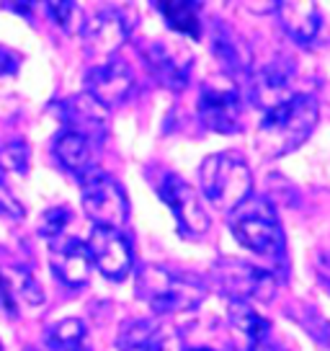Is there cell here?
<instances>
[{
	"label": "cell",
	"instance_id": "8992f818",
	"mask_svg": "<svg viewBox=\"0 0 330 351\" xmlns=\"http://www.w3.org/2000/svg\"><path fill=\"white\" fill-rule=\"evenodd\" d=\"M212 274H214L220 292L225 297H230L232 302H245V300L268 302L276 292L274 276L248 261L220 258L212 266Z\"/></svg>",
	"mask_w": 330,
	"mask_h": 351
},
{
	"label": "cell",
	"instance_id": "603a6c76",
	"mask_svg": "<svg viewBox=\"0 0 330 351\" xmlns=\"http://www.w3.org/2000/svg\"><path fill=\"white\" fill-rule=\"evenodd\" d=\"M230 323L238 333L248 336V341H264L271 336V323L248 302H230Z\"/></svg>",
	"mask_w": 330,
	"mask_h": 351
},
{
	"label": "cell",
	"instance_id": "30bf717a",
	"mask_svg": "<svg viewBox=\"0 0 330 351\" xmlns=\"http://www.w3.org/2000/svg\"><path fill=\"white\" fill-rule=\"evenodd\" d=\"M142 55H144L147 67H150V73H153L165 88H170V90L186 88L188 77H191L194 55L188 52L183 44L157 39V42L144 47Z\"/></svg>",
	"mask_w": 330,
	"mask_h": 351
},
{
	"label": "cell",
	"instance_id": "4dcf8cb0",
	"mask_svg": "<svg viewBox=\"0 0 330 351\" xmlns=\"http://www.w3.org/2000/svg\"><path fill=\"white\" fill-rule=\"evenodd\" d=\"M0 351H3V343H0Z\"/></svg>",
	"mask_w": 330,
	"mask_h": 351
},
{
	"label": "cell",
	"instance_id": "83f0119b",
	"mask_svg": "<svg viewBox=\"0 0 330 351\" xmlns=\"http://www.w3.org/2000/svg\"><path fill=\"white\" fill-rule=\"evenodd\" d=\"M0 215L13 219H21L23 217V207L18 204V199L11 194V189L5 186V176L0 173Z\"/></svg>",
	"mask_w": 330,
	"mask_h": 351
},
{
	"label": "cell",
	"instance_id": "4316f807",
	"mask_svg": "<svg viewBox=\"0 0 330 351\" xmlns=\"http://www.w3.org/2000/svg\"><path fill=\"white\" fill-rule=\"evenodd\" d=\"M18 65H21V57L16 55V52H11V49H5V47H0V86L16 80Z\"/></svg>",
	"mask_w": 330,
	"mask_h": 351
},
{
	"label": "cell",
	"instance_id": "ffe728a7",
	"mask_svg": "<svg viewBox=\"0 0 330 351\" xmlns=\"http://www.w3.org/2000/svg\"><path fill=\"white\" fill-rule=\"evenodd\" d=\"M52 153L77 178L83 173H88L90 168H93V143L86 140V137H80V134H75V132H67V130L60 132L55 137V143H52Z\"/></svg>",
	"mask_w": 330,
	"mask_h": 351
},
{
	"label": "cell",
	"instance_id": "ba28073f",
	"mask_svg": "<svg viewBox=\"0 0 330 351\" xmlns=\"http://www.w3.org/2000/svg\"><path fill=\"white\" fill-rule=\"evenodd\" d=\"M160 199L170 207L178 228L186 238H201L210 230V215L204 212L201 199L181 176H165L160 184Z\"/></svg>",
	"mask_w": 330,
	"mask_h": 351
},
{
	"label": "cell",
	"instance_id": "3957f363",
	"mask_svg": "<svg viewBox=\"0 0 330 351\" xmlns=\"http://www.w3.org/2000/svg\"><path fill=\"white\" fill-rule=\"evenodd\" d=\"M230 230L235 241L248 251L274 258L284 253V230L276 207L266 197L251 194L238 209L230 212Z\"/></svg>",
	"mask_w": 330,
	"mask_h": 351
},
{
	"label": "cell",
	"instance_id": "7c38bea8",
	"mask_svg": "<svg viewBox=\"0 0 330 351\" xmlns=\"http://www.w3.org/2000/svg\"><path fill=\"white\" fill-rule=\"evenodd\" d=\"M132 73L119 60H109V62L93 65L86 73V93H88L90 99L99 101L106 111L119 106L121 101H127V96L132 93Z\"/></svg>",
	"mask_w": 330,
	"mask_h": 351
},
{
	"label": "cell",
	"instance_id": "7a4b0ae2",
	"mask_svg": "<svg viewBox=\"0 0 330 351\" xmlns=\"http://www.w3.org/2000/svg\"><path fill=\"white\" fill-rule=\"evenodd\" d=\"M134 287H137V297L147 302L157 315H176V313L196 310L207 297V287L201 279L183 271H170L155 263H147L137 271Z\"/></svg>",
	"mask_w": 330,
	"mask_h": 351
},
{
	"label": "cell",
	"instance_id": "2e32d148",
	"mask_svg": "<svg viewBox=\"0 0 330 351\" xmlns=\"http://www.w3.org/2000/svg\"><path fill=\"white\" fill-rule=\"evenodd\" d=\"M119 351H178L176 333L155 318H137L124 323L116 336Z\"/></svg>",
	"mask_w": 330,
	"mask_h": 351
},
{
	"label": "cell",
	"instance_id": "484cf974",
	"mask_svg": "<svg viewBox=\"0 0 330 351\" xmlns=\"http://www.w3.org/2000/svg\"><path fill=\"white\" fill-rule=\"evenodd\" d=\"M70 219H73V215H70V209L67 207L47 209L42 222H39V235L47 238L49 243L57 241V238H62L67 230V225H70Z\"/></svg>",
	"mask_w": 330,
	"mask_h": 351
},
{
	"label": "cell",
	"instance_id": "277c9868",
	"mask_svg": "<svg viewBox=\"0 0 330 351\" xmlns=\"http://www.w3.org/2000/svg\"><path fill=\"white\" fill-rule=\"evenodd\" d=\"M199 186L214 207L222 212H232L251 197L253 176L240 155L217 153L204 158L199 168Z\"/></svg>",
	"mask_w": 330,
	"mask_h": 351
},
{
	"label": "cell",
	"instance_id": "cb8c5ba5",
	"mask_svg": "<svg viewBox=\"0 0 330 351\" xmlns=\"http://www.w3.org/2000/svg\"><path fill=\"white\" fill-rule=\"evenodd\" d=\"M47 13H49V19L67 34H83L86 29V19H83V11H80V5L77 3H47Z\"/></svg>",
	"mask_w": 330,
	"mask_h": 351
},
{
	"label": "cell",
	"instance_id": "52a82bcc",
	"mask_svg": "<svg viewBox=\"0 0 330 351\" xmlns=\"http://www.w3.org/2000/svg\"><path fill=\"white\" fill-rule=\"evenodd\" d=\"M196 114L201 124L220 134L240 132V93L225 77H212L199 90Z\"/></svg>",
	"mask_w": 330,
	"mask_h": 351
},
{
	"label": "cell",
	"instance_id": "44dd1931",
	"mask_svg": "<svg viewBox=\"0 0 330 351\" xmlns=\"http://www.w3.org/2000/svg\"><path fill=\"white\" fill-rule=\"evenodd\" d=\"M199 5L201 3H153V8L165 19V23L176 34L183 36H194L196 39L201 34V21H199Z\"/></svg>",
	"mask_w": 330,
	"mask_h": 351
},
{
	"label": "cell",
	"instance_id": "d6986e66",
	"mask_svg": "<svg viewBox=\"0 0 330 351\" xmlns=\"http://www.w3.org/2000/svg\"><path fill=\"white\" fill-rule=\"evenodd\" d=\"M279 21L284 26V32L297 44H312L320 34V11L315 3H279L276 5Z\"/></svg>",
	"mask_w": 330,
	"mask_h": 351
},
{
	"label": "cell",
	"instance_id": "d4e9b609",
	"mask_svg": "<svg viewBox=\"0 0 330 351\" xmlns=\"http://www.w3.org/2000/svg\"><path fill=\"white\" fill-rule=\"evenodd\" d=\"M26 171H29V150H26V145L21 140L3 145L0 147V173L26 176Z\"/></svg>",
	"mask_w": 330,
	"mask_h": 351
},
{
	"label": "cell",
	"instance_id": "ac0fdd59",
	"mask_svg": "<svg viewBox=\"0 0 330 351\" xmlns=\"http://www.w3.org/2000/svg\"><path fill=\"white\" fill-rule=\"evenodd\" d=\"M212 52L222 62L227 73H251L253 65V55L251 47L245 44L240 34H235L227 23H214V34H212Z\"/></svg>",
	"mask_w": 330,
	"mask_h": 351
},
{
	"label": "cell",
	"instance_id": "5b68a950",
	"mask_svg": "<svg viewBox=\"0 0 330 351\" xmlns=\"http://www.w3.org/2000/svg\"><path fill=\"white\" fill-rule=\"evenodd\" d=\"M80 197L83 209L96 228H114L119 230L129 219V202L121 186L101 168H90L88 173L80 176Z\"/></svg>",
	"mask_w": 330,
	"mask_h": 351
},
{
	"label": "cell",
	"instance_id": "f546056e",
	"mask_svg": "<svg viewBox=\"0 0 330 351\" xmlns=\"http://www.w3.org/2000/svg\"><path fill=\"white\" fill-rule=\"evenodd\" d=\"M196 351H212V349H196Z\"/></svg>",
	"mask_w": 330,
	"mask_h": 351
},
{
	"label": "cell",
	"instance_id": "9a60e30c",
	"mask_svg": "<svg viewBox=\"0 0 330 351\" xmlns=\"http://www.w3.org/2000/svg\"><path fill=\"white\" fill-rule=\"evenodd\" d=\"M49 266L60 282L67 287H83L90 276V253L88 245L77 238H57L49 243Z\"/></svg>",
	"mask_w": 330,
	"mask_h": 351
},
{
	"label": "cell",
	"instance_id": "9c48e42d",
	"mask_svg": "<svg viewBox=\"0 0 330 351\" xmlns=\"http://www.w3.org/2000/svg\"><path fill=\"white\" fill-rule=\"evenodd\" d=\"M90 261L109 282H124L132 271V245L114 228H93L88 238Z\"/></svg>",
	"mask_w": 330,
	"mask_h": 351
},
{
	"label": "cell",
	"instance_id": "4fadbf2b",
	"mask_svg": "<svg viewBox=\"0 0 330 351\" xmlns=\"http://www.w3.org/2000/svg\"><path fill=\"white\" fill-rule=\"evenodd\" d=\"M57 114L62 119V130L75 132L80 137H86L96 145L106 137L109 130V111L101 106L96 99H90L88 93H80L73 99L62 101L57 106Z\"/></svg>",
	"mask_w": 330,
	"mask_h": 351
},
{
	"label": "cell",
	"instance_id": "6da1fadb",
	"mask_svg": "<svg viewBox=\"0 0 330 351\" xmlns=\"http://www.w3.org/2000/svg\"><path fill=\"white\" fill-rule=\"evenodd\" d=\"M318 119V101L307 93H297L294 99L264 114V121L255 134V147L264 153V158H281L294 153L299 145L307 143Z\"/></svg>",
	"mask_w": 330,
	"mask_h": 351
},
{
	"label": "cell",
	"instance_id": "5bb4252c",
	"mask_svg": "<svg viewBox=\"0 0 330 351\" xmlns=\"http://www.w3.org/2000/svg\"><path fill=\"white\" fill-rule=\"evenodd\" d=\"M251 101L253 106L268 114L276 106L286 104L289 99H294V88H292V70L284 67L281 62H268V65L258 67L251 73Z\"/></svg>",
	"mask_w": 330,
	"mask_h": 351
},
{
	"label": "cell",
	"instance_id": "f1b7e54d",
	"mask_svg": "<svg viewBox=\"0 0 330 351\" xmlns=\"http://www.w3.org/2000/svg\"><path fill=\"white\" fill-rule=\"evenodd\" d=\"M248 351H284V349H281V346H276L271 339H264V341H251Z\"/></svg>",
	"mask_w": 330,
	"mask_h": 351
},
{
	"label": "cell",
	"instance_id": "8fae6325",
	"mask_svg": "<svg viewBox=\"0 0 330 351\" xmlns=\"http://www.w3.org/2000/svg\"><path fill=\"white\" fill-rule=\"evenodd\" d=\"M127 36H129V26H127L124 13L114 11V8L99 11L90 21H86V29H83L86 55L99 60L96 65L109 62L119 52L121 44L127 42Z\"/></svg>",
	"mask_w": 330,
	"mask_h": 351
},
{
	"label": "cell",
	"instance_id": "e0dca14e",
	"mask_svg": "<svg viewBox=\"0 0 330 351\" xmlns=\"http://www.w3.org/2000/svg\"><path fill=\"white\" fill-rule=\"evenodd\" d=\"M0 300L16 310V305L36 307L45 302V289L36 282V276L21 263H0Z\"/></svg>",
	"mask_w": 330,
	"mask_h": 351
},
{
	"label": "cell",
	"instance_id": "7402d4cb",
	"mask_svg": "<svg viewBox=\"0 0 330 351\" xmlns=\"http://www.w3.org/2000/svg\"><path fill=\"white\" fill-rule=\"evenodd\" d=\"M45 339L49 351H90L86 343V326L77 318H67L49 326Z\"/></svg>",
	"mask_w": 330,
	"mask_h": 351
}]
</instances>
